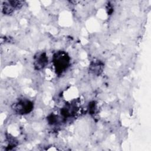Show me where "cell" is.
Listing matches in <instances>:
<instances>
[{"label": "cell", "instance_id": "1", "mask_svg": "<svg viewBox=\"0 0 151 151\" xmlns=\"http://www.w3.org/2000/svg\"><path fill=\"white\" fill-rule=\"evenodd\" d=\"M69 64V58L64 52H60L56 54L54 57V64L56 71L62 73L67 68Z\"/></svg>", "mask_w": 151, "mask_h": 151}, {"label": "cell", "instance_id": "2", "mask_svg": "<svg viewBox=\"0 0 151 151\" xmlns=\"http://www.w3.org/2000/svg\"><path fill=\"white\" fill-rule=\"evenodd\" d=\"M32 109V103L28 100H22L16 104L15 110L21 114L29 113Z\"/></svg>", "mask_w": 151, "mask_h": 151}, {"label": "cell", "instance_id": "3", "mask_svg": "<svg viewBox=\"0 0 151 151\" xmlns=\"http://www.w3.org/2000/svg\"><path fill=\"white\" fill-rule=\"evenodd\" d=\"M47 58L45 54H41L35 61V66L37 68H41L45 65L47 63Z\"/></svg>", "mask_w": 151, "mask_h": 151}]
</instances>
